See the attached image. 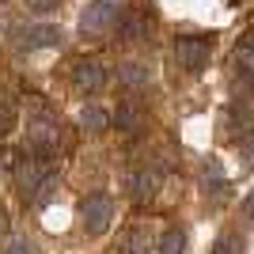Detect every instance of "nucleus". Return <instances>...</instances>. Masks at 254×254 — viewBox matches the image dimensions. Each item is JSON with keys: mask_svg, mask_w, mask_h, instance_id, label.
Instances as JSON below:
<instances>
[{"mask_svg": "<svg viewBox=\"0 0 254 254\" xmlns=\"http://www.w3.org/2000/svg\"><path fill=\"white\" fill-rule=\"evenodd\" d=\"M57 190V167H53L50 159H23L19 167H15V193H19L23 201H42L50 193Z\"/></svg>", "mask_w": 254, "mask_h": 254, "instance_id": "f257e3e1", "label": "nucleus"}, {"mask_svg": "<svg viewBox=\"0 0 254 254\" xmlns=\"http://www.w3.org/2000/svg\"><path fill=\"white\" fill-rule=\"evenodd\" d=\"M122 15H126V0H87V8L80 11V34L103 38L118 27Z\"/></svg>", "mask_w": 254, "mask_h": 254, "instance_id": "f03ea898", "label": "nucleus"}, {"mask_svg": "<svg viewBox=\"0 0 254 254\" xmlns=\"http://www.w3.org/2000/svg\"><path fill=\"white\" fill-rule=\"evenodd\" d=\"M80 224H84L87 235H103L110 224H114V197L106 193H87L80 201Z\"/></svg>", "mask_w": 254, "mask_h": 254, "instance_id": "7ed1b4c3", "label": "nucleus"}, {"mask_svg": "<svg viewBox=\"0 0 254 254\" xmlns=\"http://www.w3.org/2000/svg\"><path fill=\"white\" fill-rule=\"evenodd\" d=\"M27 144L34 152H42V159H46V152H57V144H61V122L50 114L31 118L27 122Z\"/></svg>", "mask_w": 254, "mask_h": 254, "instance_id": "20e7f679", "label": "nucleus"}, {"mask_svg": "<svg viewBox=\"0 0 254 254\" xmlns=\"http://www.w3.org/2000/svg\"><path fill=\"white\" fill-rule=\"evenodd\" d=\"M209 57H212V42H209V38H193V34H186V38L175 42V61H179L186 72H201L205 64H209Z\"/></svg>", "mask_w": 254, "mask_h": 254, "instance_id": "39448f33", "label": "nucleus"}, {"mask_svg": "<svg viewBox=\"0 0 254 254\" xmlns=\"http://www.w3.org/2000/svg\"><path fill=\"white\" fill-rule=\"evenodd\" d=\"M61 27L57 23H31L27 31H19V50L34 53V50H53V46H61Z\"/></svg>", "mask_w": 254, "mask_h": 254, "instance_id": "423d86ee", "label": "nucleus"}, {"mask_svg": "<svg viewBox=\"0 0 254 254\" xmlns=\"http://www.w3.org/2000/svg\"><path fill=\"white\" fill-rule=\"evenodd\" d=\"M122 133H140V129L148 126V106L137 103V99H126V103H118L114 118H110Z\"/></svg>", "mask_w": 254, "mask_h": 254, "instance_id": "0eeeda50", "label": "nucleus"}, {"mask_svg": "<svg viewBox=\"0 0 254 254\" xmlns=\"http://www.w3.org/2000/svg\"><path fill=\"white\" fill-rule=\"evenodd\" d=\"M72 84L91 95V91H99V87L106 84V68L95 61V57H80V61L72 64Z\"/></svg>", "mask_w": 254, "mask_h": 254, "instance_id": "6e6552de", "label": "nucleus"}, {"mask_svg": "<svg viewBox=\"0 0 254 254\" xmlns=\"http://www.w3.org/2000/svg\"><path fill=\"white\" fill-rule=\"evenodd\" d=\"M232 64H235V76H239L247 87H254V31L243 34V42L235 46Z\"/></svg>", "mask_w": 254, "mask_h": 254, "instance_id": "1a4fd4ad", "label": "nucleus"}, {"mask_svg": "<svg viewBox=\"0 0 254 254\" xmlns=\"http://www.w3.org/2000/svg\"><path fill=\"white\" fill-rule=\"evenodd\" d=\"M126 186H129V197L133 201H148L152 193L159 190V175L148 167H140V171H129L126 175Z\"/></svg>", "mask_w": 254, "mask_h": 254, "instance_id": "9d476101", "label": "nucleus"}, {"mask_svg": "<svg viewBox=\"0 0 254 254\" xmlns=\"http://www.w3.org/2000/svg\"><path fill=\"white\" fill-rule=\"evenodd\" d=\"M152 243H156V239H152V232L144 228V224H137V228H129V232L118 239V251H114V254H148Z\"/></svg>", "mask_w": 254, "mask_h": 254, "instance_id": "9b49d317", "label": "nucleus"}, {"mask_svg": "<svg viewBox=\"0 0 254 254\" xmlns=\"http://www.w3.org/2000/svg\"><path fill=\"white\" fill-rule=\"evenodd\" d=\"M152 76H156V72H152L148 61H122V64H118V80H122L126 87H148Z\"/></svg>", "mask_w": 254, "mask_h": 254, "instance_id": "f8f14e48", "label": "nucleus"}, {"mask_svg": "<svg viewBox=\"0 0 254 254\" xmlns=\"http://www.w3.org/2000/svg\"><path fill=\"white\" fill-rule=\"evenodd\" d=\"M152 23L148 15H140V11H126L122 19H118V34L126 38V42H140V38H148Z\"/></svg>", "mask_w": 254, "mask_h": 254, "instance_id": "ddd939ff", "label": "nucleus"}, {"mask_svg": "<svg viewBox=\"0 0 254 254\" xmlns=\"http://www.w3.org/2000/svg\"><path fill=\"white\" fill-rule=\"evenodd\" d=\"M80 126H84L87 133H106V129H110V114H106L103 106H84V110H80Z\"/></svg>", "mask_w": 254, "mask_h": 254, "instance_id": "4468645a", "label": "nucleus"}, {"mask_svg": "<svg viewBox=\"0 0 254 254\" xmlns=\"http://www.w3.org/2000/svg\"><path fill=\"white\" fill-rule=\"evenodd\" d=\"M209 254H247V239L239 232H224L220 239L209 247Z\"/></svg>", "mask_w": 254, "mask_h": 254, "instance_id": "2eb2a0df", "label": "nucleus"}, {"mask_svg": "<svg viewBox=\"0 0 254 254\" xmlns=\"http://www.w3.org/2000/svg\"><path fill=\"white\" fill-rule=\"evenodd\" d=\"M159 254H186V232L182 228H167L159 239Z\"/></svg>", "mask_w": 254, "mask_h": 254, "instance_id": "dca6fc26", "label": "nucleus"}, {"mask_svg": "<svg viewBox=\"0 0 254 254\" xmlns=\"http://www.w3.org/2000/svg\"><path fill=\"white\" fill-rule=\"evenodd\" d=\"M0 254H38V251H34L31 239H8V243L0 247Z\"/></svg>", "mask_w": 254, "mask_h": 254, "instance_id": "f3484780", "label": "nucleus"}, {"mask_svg": "<svg viewBox=\"0 0 254 254\" xmlns=\"http://www.w3.org/2000/svg\"><path fill=\"white\" fill-rule=\"evenodd\" d=\"M11 126H15V110L0 103V137H4V133H11Z\"/></svg>", "mask_w": 254, "mask_h": 254, "instance_id": "a211bd4d", "label": "nucleus"}, {"mask_svg": "<svg viewBox=\"0 0 254 254\" xmlns=\"http://www.w3.org/2000/svg\"><path fill=\"white\" fill-rule=\"evenodd\" d=\"M31 8L34 11H50V8H57V0H31Z\"/></svg>", "mask_w": 254, "mask_h": 254, "instance_id": "6ab92c4d", "label": "nucleus"}, {"mask_svg": "<svg viewBox=\"0 0 254 254\" xmlns=\"http://www.w3.org/2000/svg\"><path fill=\"white\" fill-rule=\"evenodd\" d=\"M243 156H247V163L254 167V137H251V140H243Z\"/></svg>", "mask_w": 254, "mask_h": 254, "instance_id": "aec40b11", "label": "nucleus"}, {"mask_svg": "<svg viewBox=\"0 0 254 254\" xmlns=\"http://www.w3.org/2000/svg\"><path fill=\"white\" fill-rule=\"evenodd\" d=\"M243 216H247V220H254V190H251V197L243 201Z\"/></svg>", "mask_w": 254, "mask_h": 254, "instance_id": "412c9836", "label": "nucleus"}, {"mask_svg": "<svg viewBox=\"0 0 254 254\" xmlns=\"http://www.w3.org/2000/svg\"><path fill=\"white\" fill-rule=\"evenodd\" d=\"M4 232H8V212L0 209V235H4Z\"/></svg>", "mask_w": 254, "mask_h": 254, "instance_id": "4be33fe9", "label": "nucleus"}, {"mask_svg": "<svg viewBox=\"0 0 254 254\" xmlns=\"http://www.w3.org/2000/svg\"><path fill=\"white\" fill-rule=\"evenodd\" d=\"M228 4H239V0H228Z\"/></svg>", "mask_w": 254, "mask_h": 254, "instance_id": "5701e85b", "label": "nucleus"}]
</instances>
